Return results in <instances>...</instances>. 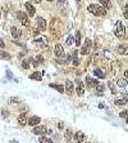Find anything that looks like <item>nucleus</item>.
Instances as JSON below:
<instances>
[{"label":"nucleus","instance_id":"nucleus-1","mask_svg":"<svg viewBox=\"0 0 128 143\" xmlns=\"http://www.w3.org/2000/svg\"><path fill=\"white\" fill-rule=\"evenodd\" d=\"M50 30L51 32L54 34L55 37H60L63 34V30H62V21L59 18H52L51 23H50Z\"/></svg>","mask_w":128,"mask_h":143},{"label":"nucleus","instance_id":"nucleus-2","mask_svg":"<svg viewBox=\"0 0 128 143\" xmlns=\"http://www.w3.org/2000/svg\"><path fill=\"white\" fill-rule=\"evenodd\" d=\"M87 10L90 13H92L93 16H105L106 14V8L101 5H96V4H90L87 7Z\"/></svg>","mask_w":128,"mask_h":143},{"label":"nucleus","instance_id":"nucleus-3","mask_svg":"<svg viewBox=\"0 0 128 143\" xmlns=\"http://www.w3.org/2000/svg\"><path fill=\"white\" fill-rule=\"evenodd\" d=\"M32 133L33 134H51L52 130L49 129L47 126H41L40 125V126H35V128H33Z\"/></svg>","mask_w":128,"mask_h":143},{"label":"nucleus","instance_id":"nucleus-4","mask_svg":"<svg viewBox=\"0 0 128 143\" xmlns=\"http://www.w3.org/2000/svg\"><path fill=\"white\" fill-rule=\"evenodd\" d=\"M114 34H115V36L116 37H119V39H122V37L124 36V26L123 23L120 21L116 22V25H115V30H114Z\"/></svg>","mask_w":128,"mask_h":143},{"label":"nucleus","instance_id":"nucleus-5","mask_svg":"<svg viewBox=\"0 0 128 143\" xmlns=\"http://www.w3.org/2000/svg\"><path fill=\"white\" fill-rule=\"evenodd\" d=\"M91 47H92V41L90 40V39H86V40H85V43H83V45H82L81 54H82V55L88 54V52H90V49H91Z\"/></svg>","mask_w":128,"mask_h":143},{"label":"nucleus","instance_id":"nucleus-6","mask_svg":"<svg viewBox=\"0 0 128 143\" xmlns=\"http://www.w3.org/2000/svg\"><path fill=\"white\" fill-rule=\"evenodd\" d=\"M17 18L19 20V22L23 26H29V21H28V17H27V14H26V13L17 12Z\"/></svg>","mask_w":128,"mask_h":143},{"label":"nucleus","instance_id":"nucleus-7","mask_svg":"<svg viewBox=\"0 0 128 143\" xmlns=\"http://www.w3.org/2000/svg\"><path fill=\"white\" fill-rule=\"evenodd\" d=\"M18 124H19L21 126H24L28 124V117H27V114H26V112H22V114L18 116Z\"/></svg>","mask_w":128,"mask_h":143},{"label":"nucleus","instance_id":"nucleus-8","mask_svg":"<svg viewBox=\"0 0 128 143\" xmlns=\"http://www.w3.org/2000/svg\"><path fill=\"white\" fill-rule=\"evenodd\" d=\"M56 5H58V8L60 10L67 13V10H68V1H67V0H58V1H56Z\"/></svg>","mask_w":128,"mask_h":143},{"label":"nucleus","instance_id":"nucleus-9","mask_svg":"<svg viewBox=\"0 0 128 143\" xmlns=\"http://www.w3.org/2000/svg\"><path fill=\"white\" fill-rule=\"evenodd\" d=\"M36 22H37V28H39L41 32L46 30V21H45L44 18H41V17H37Z\"/></svg>","mask_w":128,"mask_h":143},{"label":"nucleus","instance_id":"nucleus-10","mask_svg":"<svg viewBox=\"0 0 128 143\" xmlns=\"http://www.w3.org/2000/svg\"><path fill=\"white\" fill-rule=\"evenodd\" d=\"M97 84H99V82H97V80L92 79L91 76H87V77H86V85H87V88L92 89V88H95Z\"/></svg>","mask_w":128,"mask_h":143},{"label":"nucleus","instance_id":"nucleus-11","mask_svg":"<svg viewBox=\"0 0 128 143\" xmlns=\"http://www.w3.org/2000/svg\"><path fill=\"white\" fill-rule=\"evenodd\" d=\"M26 7V9H27V13H28V16L29 17H32V16H35V13H36V9H35V7L32 5V3H26L24 4Z\"/></svg>","mask_w":128,"mask_h":143},{"label":"nucleus","instance_id":"nucleus-12","mask_svg":"<svg viewBox=\"0 0 128 143\" xmlns=\"http://www.w3.org/2000/svg\"><path fill=\"white\" fill-rule=\"evenodd\" d=\"M40 123H41V119L39 116H31L28 119V125H31V126H37Z\"/></svg>","mask_w":128,"mask_h":143},{"label":"nucleus","instance_id":"nucleus-13","mask_svg":"<svg viewBox=\"0 0 128 143\" xmlns=\"http://www.w3.org/2000/svg\"><path fill=\"white\" fill-rule=\"evenodd\" d=\"M74 138H76V141L78 142V143H83V142H86V134L85 133H82V131H78V133H76L74 134Z\"/></svg>","mask_w":128,"mask_h":143},{"label":"nucleus","instance_id":"nucleus-14","mask_svg":"<svg viewBox=\"0 0 128 143\" xmlns=\"http://www.w3.org/2000/svg\"><path fill=\"white\" fill-rule=\"evenodd\" d=\"M73 90H74V88H73V82L70 81V80H67V81H65V93L70 95V94L73 93Z\"/></svg>","mask_w":128,"mask_h":143},{"label":"nucleus","instance_id":"nucleus-15","mask_svg":"<svg viewBox=\"0 0 128 143\" xmlns=\"http://www.w3.org/2000/svg\"><path fill=\"white\" fill-rule=\"evenodd\" d=\"M55 55L56 57H64V49L60 44L55 45Z\"/></svg>","mask_w":128,"mask_h":143},{"label":"nucleus","instance_id":"nucleus-16","mask_svg":"<svg viewBox=\"0 0 128 143\" xmlns=\"http://www.w3.org/2000/svg\"><path fill=\"white\" fill-rule=\"evenodd\" d=\"M116 85L119 86V88H122L124 90H128V82L126 79H119L118 81H116Z\"/></svg>","mask_w":128,"mask_h":143},{"label":"nucleus","instance_id":"nucleus-17","mask_svg":"<svg viewBox=\"0 0 128 143\" xmlns=\"http://www.w3.org/2000/svg\"><path fill=\"white\" fill-rule=\"evenodd\" d=\"M29 79H32V80H41V79H42V72L36 71V72H33V74L29 75Z\"/></svg>","mask_w":128,"mask_h":143},{"label":"nucleus","instance_id":"nucleus-18","mask_svg":"<svg viewBox=\"0 0 128 143\" xmlns=\"http://www.w3.org/2000/svg\"><path fill=\"white\" fill-rule=\"evenodd\" d=\"M35 44L36 45H46L47 44V39L45 36H41V37H37L35 40Z\"/></svg>","mask_w":128,"mask_h":143},{"label":"nucleus","instance_id":"nucleus-19","mask_svg":"<svg viewBox=\"0 0 128 143\" xmlns=\"http://www.w3.org/2000/svg\"><path fill=\"white\" fill-rule=\"evenodd\" d=\"M83 93H85L83 84H82V81L78 80V81H77V94H78V95H82Z\"/></svg>","mask_w":128,"mask_h":143},{"label":"nucleus","instance_id":"nucleus-20","mask_svg":"<svg viewBox=\"0 0 128 143\" xmlns=\"http://www.w3.org/2000/svg\"><path fill=\"white\" fill-rule=\"evenodd\" d=\"M10 34H12V36L14 39H18L21 36V31H18L17 27H10Z\"/></svg>","mask_w":128,"mask_h":143},{"label":"nucleus","instance_id":"nucleus-21","mask_svg":"<svg viewBox=\"0 0 128 143\" xmlns=\"http://www.w3.org/2000/svg\"><path fill=\"white\" fill-rule=\"evenodd\" d=\"M49 86L52 88V89H56L59 93H63L64 90H65V88H64L63 85H59V84H49Z\"/></svg>","mask_w":128,"mask_h":143},{"label":"nucleus","instance_id":"nucleus-22","mask_svg":"<svg viewBox=\"0 0 128 143\" xmlns=\"http://www.w3.org/2000/svg\"><path fill=\"white\" fill-rule=\"evenodd\" d=\"M93 74H95V76L96 77H99V79H104L106 75H105V72L103 70H100V68H96L95 71H93Z\"/></svg>","mask_w":128,"mask_h":143},{"label":"nucleus","instance_id":"nucleus-23","mask_svg":"<svg viewBox=\"0 0 128 143\" xmlns=\"http://www.w3.org/2000/svg\"><path fill=\"white\" fill-rule=\"evenodd\" d=\"M128 102V98L127 97H124V98H119V99H115V104L116 106H124V104H126Z\"/></svg>","mask_w":128,"mask_h":143},{"label":"nucleus","instance_id":"nucleus-24","mask_svg":"<svg viewBox=\"0 0 128 143\" xmlns=\"http://www.w3.org/2000/svg\"><path fill=\"white\" fill-rule=\"evenodd\" d=\"M31 59L29 58H27V59H23V61H22V67H23L24 70H28L29 67H31Z\"/></svg>","mask_w":128,"mask_h":143},{"label":"nucleus","instance_id":"nucleus-25","mask_svg":"<svg viewBox=\"0 0 128 143\" xmlns=\"http://www.w3.org/2000/svg\"><path fill=\"white\" fill-rule=\"evenodd\" d=\"M95 89H96V92H97V94H99V95H101V94L104 93V89H105V86L103 85V84H97L96 86H95Z\"/></svg>","mask_w":128,"mask_h":143},{"label":"nucleus","instance_id":"nucleus-26","mask_svg":"<svg viewBox=\"0 0 128 143\" xmlns=\"http://www.w3.org/2000/svg\"><path fill=\"white\" fill-rule=\"evenodd\" d=\"M118 53L119 54H123V55H127L128 54V47H119L118 48Z\"/></svg>","mask_w":128,"mask_h":143},{"label":"nucleus","instance_id":"nucleus-27","mask_svg":"<svg viewBox=\"0 0 128 143\" xmlns=\"http://www.w3.org/2000/svg\"><path fill=\"white\" fill-rule=\"evenodd\" d=\"M99 1L103 4V7H105L106 9H110L111 8V1L110 0H99Z\"/></svg>","mask_w":128,"mask_h":143},{"label":"nucleus","instance_id":"nucleus-28","mask_svg":"<svg viewBox=\"0 0 128 143\" xmlns=\"http://www.w3.org/2000/svg\"><path fill=\"white\" fill-rule=\"evenodd\" d=\"M9 103L10 104H19V103H22V99L17 98V97H12V98H9Z\"/></svg>","mask_w":128,"mask_h":143},{"label":"nucleus","instance_id":"nucleus-29","mask_svg":"<svg viewBox=\"0 0 128 143\" xmlns=\"http://www.w3.org/2000/svg\"><path fill=\"white\" fill-rule=\"evenodd\" d=\"M74 43H76L77 47H80V45H81V32H80V31H77V32H76V37H74Z\"/></svg>","mask_w":128,"mask_h":143},{"label":"nucleus","instance_id":"nucleus-30","mask_svg":"<svg viewBox=\"0 0 128 143\" xmlns=\"http://www.w3.org/2000/svg\"><path fill=\"white\" fill-rule=\"evenodd\" d=\"M0 58L4 59V61H8V59H10V54L8 52H0Z\"/></svg>","mask_w":128,"mask_h":143},{"label":"nucleus","instance_id":"nucleus-31","mask_svg":"<svg viewBox=\"0 0 128 143\" xmlns=\"http://www.w3.org/2000/svg\"><path fill=\"white\" fill-rule=\"evenodd\" d=\"M109 88H110V90H111V93H113V94H118V90H116V86L114 85V82H113V81H110V82H109Z\"/></svg>","mask_w":128,"mask_h":143},{"label":"nucleus","instance_id":"nucleus-32","mask_svg":"<svg viewBox=\"0 0 128 143\" xmlns=\"http://www.w3.org/2000/svg\"><path fill=\"white\" fill-rule=\"evenodd\" d=\"M40 143H52V141L51 139H49V138H46V137H40Z\"/></svg>","mask_w":128,"mask_h":143},{"label":"nucleus","instance_id":"nucleus-33","mask_svg":"<svg viewBox=\"0 0 128 143\" xmlns=\"http://www.w3.org/2000/svg\"><path fill=\"white\" fill-rule=\"evenodd\" d=\"M119 116H120V117H122V119H127V117H128V111H127V110L122 111V112H120V114H119Z\"/></svg>","mask_w":128,"mask_h":143},{"label":"nucleus","instance_id":"nucleus-34","mask_svg":"<svg viewBox=\"0 0 128 143\" xmlns=\"http://www.w3.org/2000/svg\"><path fill=\"white\" fill-rule=\"evenodd\" d=\"M70 137H72V131H70V129H67V131H65V139H67V141H69Z\"/></svg>","mask_w":128,"mask_h":143},{"label":"nucleus","instance_id":"nucleus-35","mask_svg":"<svg viewBox=\"0 0 128 143\" xmlns=\"http://www.w3.org/2000/svg\"><path fill=\"white\" fill-rule=\"evenodd\" d=\"M29 32H31V35L35 36V35H39L40 30H39V28H31V31H29Z\"/></svg>","mask_w":128,"mask_h":143},{"label":"nucleus","instance_id":"nucleus-36","mask_svg":"<svg viewBox=\"0 0 128 143\" xmlns=\"http://www.w3.org/2000/svg\"><path fill=\"white\" fill-rule=\"evenodd\" d=\"M73 41H74V37H73V36H68V39H67V44H68V45H72Z\"/></svg>","mask_w":128,"mask_h":143},{"label":"nucleus","instance_id":"nucleus-37","mask_svg":"<svg viewBox=\"0 0 128 143\" xmlns=\"http://www.w3.org/2000/svg\"><path fill=\"white\" fill-rule=\"evenodd\" d=\"M8 114H9V112L8 111H6V110H4V108H3V110H1V116H3V117H8Z\"/></svg>","mask_w":128,"mask_h":143},{"label":"nucleus","instance_id":"nucleus-38","mask_svg":"<svg viewBox=\"0 0 128 143\" xmlns=\"http://www.w3.org/2000/svg\"><path fill=\"white\" fill-rule=\"evenodd\" d=\"M36 61L39 62V65H40V63L44 62V57H42V55H37V57H36Z\"/></svg>","mask_w":128,"mask_h":143},{"label":"nucleus","instance_id":"nucleus-39","mask_svg":"<svg viewBox=\"0 0 128 143\" xmlns=\"http://www.w3.org/2000/svg\"><path fill=\"white\" fill-rule=\"evenodd\" d=\"M29 59H31V63H32L33 67H37V66H39V62H37V61H35L33 58H29Z\"/></svg>","mask_w":128,"mask_h":143},{"label":"nucleus","instance_id":"nucleus-40","mask_svg":"<svg viewBox=\"0 0 128 143\" xmlns=\"http://www.w3.org/2000/svg\"><path fill=\"white\" fill-rule=\"evenodd\" d=\"M123 12H124V17L128 18V4L124 7V10H123Z\"/></svg>","mask_w":128,"mask_h":143},{"label":"nucleus","instance_id":"nucleus-41","mask_svg":"<svg viewBox=\"0 0 128 143\" xmlns=\"http://www.w3.org/2000/svg\"><path fill=\"white\" fill-rule=\"evenodd\" d=\"M58 128H59V129H63V128H64V124H63V123H59V124H58Z\"/></svg>","mask_w":128,"mask_h":143},{"label":"nucleus","instance_id":"nucleus-42","mask_svg":"<svg viewBox=\"0 0 128 143\" xmlns=\"http://www.w3.org/2000/svg\"><path fill=\"white\" fill-rule=\"evenodd\" d=\"M32 3H35V4H39V3H41V0H31Z\"/></svg>","mask_w":128,"mask_h":143},{"label":"nucleus","instance_id":"nucleus-43","mask_svg":"<svg viewBox=\"0 0 128 143\" xmlns=\"http://www.w3.org/2000/svg\"><path fill=\"white\" fill-rule=\"evenodd\" d=\"M124 76H126V77H127V79H128V70H127V71H126V72H124Z\"/></svg>","mask_w":128,"mask_h":143},{"label":"nucleus","instance_id":"nucleus-44","mask_svg":"<svg viewBox=\"0 0 128 143\" xmlns=\"http://www.w3.org/2000/svg\"><path fill=\"white\" fill-rule=\"evenodd\" d=\"M126 121H127V124H128V117H127V119H126Z\"/></svg>","mask_w":128,"mask_h":143},{"label":"nucleus","instance_id":"nucleus-45","mask_svg":"<svg viewBox=\"0 0 128 143\" xmlns=\"http://www.w3.org/2000/svg\"><path fill=\"white\" fill-rule=\"evenodd\" d=\"M77 3H80V0H77Z\"/></svg>","mask_w":128,"mask_h":143},{"label":"nucleus","instance_id":"nucleus-46","mask_svg":"<svg viewBox=\"0 0 128 143\" xmlns=\"http://www.w3.org/2000/svg\"><path fill=\"white\" fill-rule=\"evenodd\" d=\"M49 1H52V0H49Z\"/></svg>","mask_w":128,"mask_h":143},{"label":"nucleus","instance_id":"nucleus-47","mask_svg":"<svg viewBox=\"0 0 128 143\" xmlns=\"http://www.w3.org/2000/svg\"><path fill=\"white\" fill-rule=\"evenodd\" d=\"M87 143H90V142H87Z\"/></svg>","mask_w":128,"mask_h":143}]
</instances>
